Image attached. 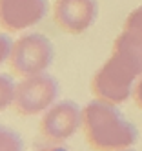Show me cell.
Here are the masks:
<instances>
[{
	"instance_id": "1",
	"label": "cell",
	"mask_w": 142,
	"mask_h": 151,
	"mask_svg": "<svg viewBox=\"0 0 142 151\" xmlns=\"http://www.w3.org/2000/svg\"><path fill=\"white\" fill-rule=\"evenodd\" d=\"M142 77V38L122 31L113 51L91 80V91L95 99L111 104H124L133 96L137 80Z\"/></svg>"
},
{
	"instance_id": "2",
	"label": "cell",
	"mask_w": 142,
	"mask_h": 151,
	"mask_svg": "<svg viewBox=\"0 0 142 151\" xmlns=\"http://www.w3.org/2000/svg\"><path fill=\"white\" fill-rule=\"evenodd\" d=\"M82 131L87 146L95 151H122L133 147L138 138L137 127L117 104L95 99L82 107Z\"/></svg>"
},
{
	"instance_id": "3",
	"label": "cell",
	"mask_w": 142,
	"mask_h": 151,
	"mask_svg": "<svg viewBox=\"0 0 142 151\" xmlns=\"http://www.w3.org/2000/svg\"><path fill=\"white\" fill-rule=\"evenodd\" d=\"M55 47L51 40L42 33H24L20 35L11 47L9 68L18 78H27L33 75L46 73L53 64Z\"/></svg>"
},
{
	"instance_id": "4",
	"label": "cell",
	"mask_w": 142,
	"mask_h": 151,
	"mask_svg": "<svg viewBox=\"0 0 142 151\" xmlns=\"http://www.w3.org/2000/svg\"><path fill=\"white\" fill-rule=\"evenodd\" d=\"M58 93L60 86L51 75H33V77L22 78L17 84V96L13 107L17 113L24 116L42 115L58 100Z\"/></svg>"
},
{
	"instance_id": "5",
	"label": "cell",
	"mask_w": 142,
	"mask_h": 151,
	"mask_svg": "<svg viewBox=\"0 0 142 151\" xmlns=\"http://www.w3.org/2000/svg\"><path fill=\"white\" fill-rule=\"evenodd\" d=\"M38 127L40 135L48 142L62 144L79 131V127H82V107L71 100L55 102L42 113Z\"/></svg>"
},
{
	"instance_id": "6",
	"label": "cell",
	"mask_w": 142,
	"mask_h": 151,
	"mask_svg": "<svg viewBox=\"0 0 142 151\" xmlns=\"http://www.w3.org/2000/svg\"><path fill=\"white\" fill-rule=\"evenodd\" d=\"M48 0H0V27L7 33H24L48 15Z\"/></svg>"
},
{
	"instance_id": "7",
	"label": "cell",
	"mask_w": 142,
	"mask_h": 151,
	"mask_svg": "<svg viewBox=\"0 0 142 151\" xmlns=\"http://www.w3.org/2000/svg\"><path fill=\"white\" fill-rule=\"evenodd\" d=\"M97 0H57L53 6V20L62 31L80 35L87 31L97 20Z\"/></svg>"
},
{
	"instance_id": "8",
	"label": "cell",
	"mask_w": 142,
	"mask_h": 151,
	"mask_svg": "<svg viewBox=\"0 0 142 151\" xmlns=\"http://www.w3.org/2000/svg\"><path fill=\"white\" fill-rule=\"evenodd\" d=\"M17 96V84L6 73H0V113L7 107H13Z\"/></svg>"
},
{
	"instance_id": "9",
	"label": "cell",
	"mask_w": 142,
	"mask_h": 151,
	"mask_svg": "<svg viewBox=\"0 0 142 151\" xmlns=\"http://www.w3.org/2000/svg\"><path fill=\"white\" fill-rule=\"evenodd\" d=\"M0 151H24V142L17 131L0 124Z\"/></svg>"
},
{
	"instance_id": "10",
	"label": "cell",
	"mask_w": 142,
	"mask_h": 151,
	"mask_svg": "<svg viewBox=\"0 0 142 151\" xmlns=\"http://www.w3.org/2000/svg\"><path fill=\"white\" fill-rule=\"evenodd\" d=\"M124 31L135 35L138 38H142V4L138 7H135L128 17H126V22H124Z\"/></svg>"
},
{
	"instance_id": "11",
	"label": "cell",
	"mask_w": 142,
	"mask_h": 151,
	"mask_svg": "<svg viewBox=\"0 0 142 151\" xmlns=\"http://www.w3.org/2000/svg\"><path fill=\"white\" fill-rule=\"evenodd\" d=\"M11 47H13V40H11L7 35L0 33V66H2V64H6V62L9 60Z\"/></svg>"
},
{
	"instance_id": "12",
	"label": "cell",
	"mask_w": 142,
	"mask_h": 151,
	"mask_svg": "<svg viewBox=\"0 0 142 151\" xmlns=\"http://www.w3.org/2000/svg\"><path fill=\"white\" fill-rule=\"evenodd\" d=\"M133 99H135V104L142 109V77L137 80L135 84V89H133Z\"/></svg>"
},
{
	"instance_id": "13",
	"label": "cell",
	"mask_w": 142,
	"mask_h": 151,
	"mask_svg": "<svg viewBox=\"0 0 142 151\" xmlns=\"http://www.w3.org/2000/svg\"><path fill=\"white\" fill-rule=\"evenodd\" d=\"M38 151H68L64 146H60V144H53V142H49V146H46V147H40Z\"/></svg>"
},
{
	"instance_id": "14",
	"label": "cell",
	"mask_w": 142,
	"mask_h": 151,
	"mask_svg": "<svg viewBox=\"0 0 142 151\" xmlns=\"http://www.w3.org/2000/svg\"><path fill=\"white\" fill-rule=\"evenodd\" d=\"M122 151H133V149H131V147H128V149H122Z\"/></svg>"
}]
</instances>
